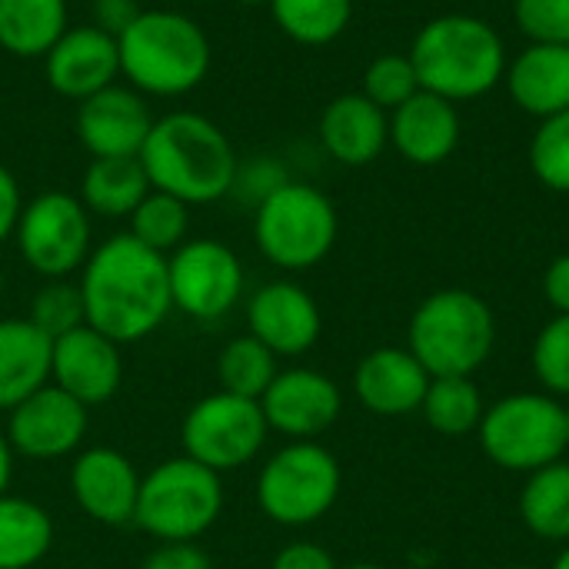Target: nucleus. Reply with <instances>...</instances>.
Returning a JSON list of instances; mask_svg holds the SVG:
<instances>
[{
  "label": "nucleus",
  "mask_w": 569,
  "mask_h": 569,
  "mask_svg": "<svg viewBox=\"0 0 569 569\" xmlns=\"http://www.w3.org/2000/svg\"><path fill=\"white\" fill-rule=\"evenodd\" d=\"M77 287L87 327L120 347L147 340L173 313L167 257L130 233H113L97 243L80 267Z\"/></svg>",
  "instance_id": "nucleus-1"
},
{
  "label": "nucleus",
  "mask_w": 569,
  "mask_h": 569,
  "mask_svg": "<svg viewBox=\"0 0 569 569\" xmlns=\"http://www.w3.org/2000/svg\"><path fill=\"white\" fill-rule=\"evenodd\" d=\"M140 163L150 190L170 193L187 207H207L230 197L240 157L220 123L197 110H170L153 120Z\"/></svg>",
  "instance_id": "nucleus-2"
},
{
  "label": "nucleus",
  "mask_w": 569,
  "mask_h": 569,
  "mask_svg": "<svg viewBox=\"0 0 569 569\" xmlns=\"http://www.w3.org/2000/svg\"><path fill=\"white\" fill-rule=\"evenodd\" d=\"M120 77L143 97L177 100L193 93L213 67L207 30L183 10H140L117 37Z\"/></svg>",
  "instance_id": "nucleus-3"
},
{
  "label": "nucleus",
  "mask_w": 569,
  "mask_h": 569,
  "mask_svg": "<svg viewBox=\"0 0 569 569\" xmlns=\"http://www.w3.org/2000/svg\"><path fill=\"white\" fill-rule=\"evenodd\" d=\"M420 90L447 97L450 103L490 93L507 73L503 37L483 17L443 13L420 27L410 47Z\"/></svg>",
  "instance_id": "nucleus-4"
},
{
  "label": "nucleus",
  "mask_w": 569,
  "mask_h": 569,
  "mask_svg": "<svg viewBox=\"0 0 569 569\" xmlns=\"http://www.w3.org/2000/svg\"><path fill=\"white\" fill-rule=\"evenodd\" d=\"M497 320L473 290H437L410 317L407 350L430 377H473L493 353Z\"/></svg>",
  "instance_id": "nucleus-5"
},
{
  "label": "nucleus",
  "mask_w": 569,
  "mask_h": 569,
  "mask_svg": "<svg viewBox=\"0 0 569 569\" xmlns=\"http://www.w3.org/2000/svg\"><path fill=\"white\" fill-rule=\"evenodd\" d=\"M223 513V480L190 457H173L140 477L133 523L157 543H193Z\"/></svg>",
  "instance_id": "nucleus-6"
},
{
  "label": "nucleus",
  "mask_w": 569,
  "mask_h": 569,
  "mask_svg": "<svg viewBox=\"0 0 569 569\" xmlns=\"http://www.w3.org/2000/svg\"><path fill=\"white\" fill-rule=\"evenodd\" d=\"M337 207L313 183L287 180L253 207V243L277 270L300 273L323 263L337 243Z\"/></svg>",
  "instance_id": "nucleus-7"
},
{
  "label": "nucleus",
  "mask_w": 569,
  "mask_h": 569,
  "mask_svg": "<svg viewBox=\"0 0 569 569\" xmlns=\"http://www.w3.org/2000/svg\"><path fill=\"white\" fill-rule=\"evenodd\" d=\"M480 447L490 463L510 473H537L569 450V410L550 393H510L487 407Z\"/></svg>",
  "instance_id": "nucleus-8"
},
{
  "label": "nucleus",
  "mask_w": 569,
  "mask_h": 569,
  "mask_svg": "<svg viewBox=\"0 0 569 569\" xmlns=\"http://www.w3.org/2000/svg\"><path fill=\"white\" fill-rule=\"evenodd\" d=\"M343 487L337 457L317 440H290L257 473V507L277 527H310L323 520Z\"/></svg>",
  "instance_id": "nucleus-9"
},
{
  "label": "nucleus",
  "mask_w": 569,
  "mask_h": 569,
  "mask_svg": "<svg viewBox=\"0 0 569 569\" xmlns=\"http://www.w3.org/2000/svg\"><path fill=\"white\" fill-rule=\"evenodd\" d=\"M13 243L20 260L43 280H70L93 250L90 210L77 193L43 190L20 210Z\"/></svg>",
  "instance_id": "nucleus-10"
},
{
  "label": "nucleus",
  "mask_w": 569,
  "mask_h": 569,
  "mask_svg": "<svg viewBox=\"0 0 569 569\" xmlns=\"http://www.w3.org/2000/svg\"><path fill=\"white\" fill-rule=\"evenodd\" d=\"M267 433L270 427L260 400H247L227 390L197 400L180 423L183 457L203 463L220 477L253 463L267 443Z\"/></svg>",
  "instance_id": "nucleus-11"
},
{
  "label": "nucleus",
  "mask_w": 569,
  "mask_h": 569,
  "mask_svg": "<svg viewBox=\"0 0 569 569\" xmlns=\"http://www.w3.org/2000/svg\"><path fill=\"white\" fill-rule=\"evenodd\" d=\"M170 300L190 320L217 323L243 297L247 277L233 247L213 237H193L167 257Z\"/></svg>",
  "instance_id": "nucleus-12"
},
{
  "label": "nucleus",
  "mask_w": 569,
  "mask_h": 569,
  "mask_svg": "<svg viewBox=\"0 0 569 569\" xmlns=\"http://www.w3.org/2000/svg\"><path fill=\"white\" fill-rule=\"evenodd\" d=\"M87 427H90V410L70 393H63L60 387L47 383L7 413L3 433L13 453L47 463L80 453Z\"/></svg>",
  "instance_id": "nucleus-13"
},
{
  "label": "nucleus",
  "mask_w": 569,
  "mask_h": 569,
  "mask_svg": "<svg viewBox=\"0 0 569 569\" xmlns=\"http://www.w3.org/2000/svg\"><path fill=\"white\" fill-rule=\"evenodd\" d=\"M260 410L273 433H283L290 440H313L337 423L343 410V393L327 373L293 367L273 377V383L260 397Z\"/></svg>",
  "instance_id": "nucleus-14"
},
{
  "label": "nucleus",
  "mask_w": 569,
  "mask_h": 569,
  "mask_svg": "<svg viewBox=\"0 0 569 569\" xmlns=\"http://www.w3.org/2000/svg\"><path fill=\"white\" fill-rule=\"evenodd\" d=\"M43 80L63 100H87L120 80L117 37L93 23L67 27L43 57Z\"/></svg>",
  "instance_id": "nucleus-15"
},
{
  "label": "nucleus",
  "mask_w": 569,
  "mask_h": 569,
  "mask_svg": "<svg viewBox=\"0 0 569 569\" xmlns=\"http://www.w3.org/2000/svg\"><path fill=\"white\" fill-rule=\"evenodd\" d=\"M247 330L273 357H300L323 333V317L310 290L293 280H270L247 300Z\"/></svg>",
  "instance_id": "nucleus-16"
},
{
  "label": "nucleus",
  "mask_w": 569,
  "mask_h": 569,
  "mask_svg": "<svg viewBox=\"0 0 569 569\" xmlns=\"http://www.w3.org/2000/svg\"><path fill=\"white\" fill-rule=\"evenodd\" d=\"M153 127L147 97L127 83H110L107 90L77 103L73 130L90 157H140L143 140Z\"/></svg>",
  "instance_id": "nucleus-17"
},
{
  "label": "nucleus",
  "mask_w": 569,
  "mask_h": 569,
  "mask_svg": "<svg viewBox=\"0 0 569 569\" xmlns=\"http://www.w3.org/2000/svg\"><path fill=\"white\" fill-rule=\"evenodd\" d=\"M50 383L80 400L87 410L117 397L123 383L120 343L107 340L93 327H77L53 340Z\"/></svg>",
  "instance_id": "nucleus-18"
},
{
  "label": "nucleus",
  "mask_w": 569,
  "mask_h": 569,
  "mask_svg": "<svg viewBox=\"0 0 569 569\" xmlns=\"http://www.w3.org/2000/svg\"><path fill=\"white\" fill-rule=\"evenodd\" d=\"M70 493L77 507L103 527L133 523L140 473L127 453L113 447H87L73 453L70 463Z\"/></svg>",
  "instance_id": "nucleus-19"
},
{
  "label": "nucleus",
  "mask_w": 569,
  "mask_h": 569,
  "mask_svg": "<svg viewBox=\"0 0 569 569\" xmlns=\"http://www.w3.org/2000/svg\"><path fill=\"white\" fill-rule=\"evenodd\" d=\"M430 373L407 347H377L353 370V393L373 417H407L423 407Z\"/></svg>",
  "instance_id": "nucleus-20"
},
{
  "label": "nucleus",
  "mask_w": 569,
  "mask_h": 569,
  "mask_svg": "<svg viewBox=\"0 0 569 569\" xmlns=\"http://www.w3.org/2000/svg\"><path fill=\"white\" fill-rule=\"evenodd\" d=\"M390 143L407 163L437 167L460 143L457 103L430 90H417L407 103L390 113Z\"/></svg>",
  "instance_id": "nucleus-21"
},
{
  "label": "nucleus",
  "mask_w": 569,
  "mask_h": 569,
  "mask_svg": "<svg viewBox=\"0 0 569 569\" xmlns=\"http://www.w3.org/2000/svg\"><path fill=\"white\" fill-rule=\"evenodd\" d=\"M320 143L337 163L367 167L390 143V113L360 90L340 93L320 113Z\"/></svg>",
  "instance_id": "nucleus-22"
},
{
  "label": "nucleus",
  "mask_w": 569,
  "mask_h": 569,
  "mask_svg": "<svg viewBox=\"0 0 569 569\" xmlns=\"http://www.w3.org/2000/svg\"><path fill=\"white\" fill-rule=\"evenodd\" d=\"M507 90L513 103L530 117H553L569 110V47L530 43L513 63H507Z\"/></svg>",
  "instance_id": "nucleus-23"
},
{
  "label": "nucleus",
  "mask_w": 569,
  "mask_h": 569,
  "mask_svg": "<svg viewBox=\"0 0 569 569\" xmlns=\"http://www.w3.org/2000/svg\"><path fill=\"white\" fill-rule=\"evenodd\" d=\"M53 340L27 317L0 320V410H13L50 383Z\"/></svg>",
  "instance_id": "nucleus-24"
},
{
  "label": "nucleus",
  "mask_w": 569,
  "mask_h": 569,
  "mask_svg": "<svg viewBox=\"0 0 569 569\" xmlns=\"http://www.w3.org/2000/svg\"><path fill=\"white\" fill-rule=\"evenodd\" d=\"M67 27V0H0V50L17 60H43Z\"/></svg>",
  "instance_id": "nucleus-25"
},
{
  "label": "nucleus",
  "mask_w": 569,
  "mask_h": 569,
  "mask_svg": "<svg viewBox=\"0 0 569 569\" xmlns=\"http://www.w3.org/2000/svg\"><path fill=\"white\" fill-rule=\"evenodd\" d=\"M150 193L147 170L140 157H93L80 180V203L107 220L130 217Z\"/></svg>",
  "instance_id": "nucleus-26"
},
{
  "label": "nucleus",
  "mask_w": 569,
  "mask_h": 569,
  "mask_svg": "<svg viewBox=\"0 0 569 569\" xmlns=\"http://www.w3.org/2000/svg\"><path fill=\"white\" fill-rule=\"evenodd\" d=\"M53 547L50 513L27 500L3 493L0 497V569L37 567Z\"/></svg>",
  "instance_id": "nucleus-27"
},
{
  "label": "nucleus",
  "mask_w": 569,
  "mask_h": 569,
  "mask_svg": "<svg viewBox=\"0 0 569 569\" xmlns=\"http://www.w3.org/2000/svg\"><path fill=\"white\" fill-rule=\"evenodd\" d=\"M520 517L527 530L550 543H569V463L557 460L527 477L520 490Z\"/></svg>",
  "instance_id": "nucleus-28"
},
{
  "label": "nucleus",
  "mask_w": 569,
  "mask_h": 569,
  "mask_svg": "<svg viewBox=\"0 0 569 569\" xmlns=\"http://www.w3.org/2000/svg\"><path fill=\"white\" fill-rule=\"evenodd\" d=\"M273 23L303 47H327L353 20V0H270Z\"/></svg>",
  "instance_id": "nucleus-29"
},
{
  "label": "nucleus",
  "mask_w": 569,
  "mask_h": 569,
  "mask_svg": "<svg viewBox=\"0 0 569 569\" xmlns=\"http://www.w3.org/2000/svg\"><path fill=\"white\" fill-rule=\"evenodd\" d=\"M420 410L440 437H467L480 430L487 403L470 377H433Z\"/></svg>",
  "instance_id": "nucleus-30"
},
{
  "label": "nucleus",
  "mask_w": 569,
  "mask_h": 569,
  "mask_svg": "<svg viewBox=\"0 0 569 569\" xmlns=\"http://www.w3.org/2000/svg\"><path fill=\"white\" fill-rule=\"evenodd\" d=\"M277 357L250 333L243 337H233L220 357H217V380H220V390L227 393H237V397H247V400H260L267 393V387L273 383L277 377Z\"/></svg>",
  "instance_id": "nucleus-31"
},
{
  "label": "nucleus",
  "mask_w": 569,
  "mask_h": 569,
  "mask_svg": "<svg viewBox=\"0 0 569 569\" xmlns=\"http://www.w3.org/2000/svg\"><path fill=\"white\" fill-rule=\"evenodd\" d=\"M127 220H130L127 233L163 257H170L180 243L190 240L187 237L190 233V207L160 190H150Z\"/></svg>",
  "instance_id": "nucleus-32"
},
{
  "label": "nucleus",
  "mask_w": 569,
  "mask_h": 569,
  "mask_svg": "<svg viewBox=\"0 0 569 569\" xmlns=\"http://www.w3.org/2000/svg\"><path fill=\"white\" fill-rule=\"evenodd\" d=\"M533 177L557 193H569V110L540 120L530 140Z\"/></svg>",
  "instance_id": "nucleus-33"
},
{
  "label": "nucleus",
  "mask_w": 569,
  "mask_h": 569,
  "mask_svg": "<svg viewBox=\"0 0 569 569\" xmlns=\"http://www.w3.org/2000/svg\"><path fill=\"white\" fill-rule=\"evenodd\" d=\"M27 320L43 330L50 340L77 330L87 323L83 317V297H80V287L73 280H43V287L33 293L30 300V313Z\"/></svg>",
  "instance_id": "nucleus-34"
},
{
  "label": "nucleus",
  "mask_w": 569,
  "mask_h": 569,
  "mask_svg": "<svg viewBox=\"0 0 569 569\" xmlns=\"http://www.w3.org/2000/svg\"><path fill=\"white\" fill-rule=\"evenodd\" d=\"M417 90H420V80H417V70L407 53H380L363 70L360 93L387 113H393L400 103H407Z\"/></svg>",
  "instance_id": "nucleus-35"
},
{
  "label": "nucleus",
  "mask_w": 569,
  "mask_h": 569,
  "mask_svg": "<svg viewBox=\"0 0 569 569\" xmlns=\"http://www.w3.org/2000/svg\"><path fill=\"white\" fill-rule=\"evenodd\" d=\"M533 373L543 383V393L569 397V317H553L533 340Z\"/></svg>",
  "instance_id": "nucleus-36"
},
{
  "label": "nucleus",
  "mask_w": 569,
  "mask_h": 569,
  "mask_svg": "<svg viewBox=\"0 0 569 569\" xmlns=\"http://www.w3.org/2000/svg\"><path fill=\"white\" fill-rule=\"evenodd\" d=\"M513 20L530 43L569 47V0H513Z\"/></svg>",
  "instance_id": "nucleus-37"
},
{
  "label": "nucleus",
  "mask_w": 569,
  "mask_h": 569,
  "mask_svg": "<svg viewBox=\"0 0 569 569\" xmlns=\"http://www.w3.org/2000/svg\"><path fill=\"white\" fill-rule=\"evenodd\" d=\"M287 180H290V173H287V167L280 160H273V157H253V160H247V163L237 167V177H233V190L230 193H237L250 207H260Z\"/></svg>",
  "instance_id": "nucleus-38"
},
{
  "label": "nucleus",
  "mask_w": 569,
  "mask_h": 569,
  "mask_svg": "<svg viewBox=\"0 0 569 569\" xmlns=\"http://www.w3.org/2000/svg\"><path fill=\"white\" fill-rule=\"evenodd\" d=\"M140 569H213V560L197 543H160L147 553Z\"/></svg>",
  "instance_id": "nucleus-39"
},
{
  "label": "nucleus",
  "mask_w": 569,
  "mask_h": 569,
  "mask_svg": "<svg viewBox=\"0 0 569 569\" xmlns=\"http://www.w3.org/2000/svg\"><path fill=\"white\" fill-rule=\"evenodd\" d=\"M270 569H340L333 553L323 550L320 543H310V540H300V543H287L277 557Z\"/></svg>",
  "instance_id": "nucleus-40"
},
{
  "label": "nucleus",
  "mask_w": 569,
  "mask_h": 569,
  "mask_svg": "<svg viewBox=\"0 0 569 569\" xmlns=\"http://www.w3.org/2000/svg\"><path fill=\"white\" fill-rule=\"evenodd\" d=\"M143 7L137 0H93L90 3V23L107 30L110 37H120Z\"/></svg>",
  "instance_id": "nucleus-41"
},
{
  "label": "nucleus",
  "mask_w": 569,
  "mask_h": 569,
  "mask_svg": "<svg viewBox=\"0 0 569 569\" xmlns=\"http://www.w3.org/2000/svg\"><path fill=\"white\" fill-rule=\"evenodd\" d=\"M23 193H20V183L17 177L10 173V167L0 163V247L7 240H13V230H17V220H20V210H23Z\"/></svg>",
  "instance_id": "nucleus-42"
},
{
  "label": "nucleus",
  "mask_w": 569,
  "mask_h": 569,
  "mask_svg": "<svg viewBox=\"0 0 569 569\" xmlns=\"http://www.w3.org/2000/svg\"><path fill=\"white\" fill-rule=\"evenodd\" d=\"M543 293H547V303L560 317H569V253H560L547 267V273H543Z\"/></svg>",
  "instance_id": "nucleus-43"
},
{
  "label": "nucleus",
  "mask_w": 569,
  "mask_h": 569,
  "mask_svg": "<svg viewBox=\"0 0 569 569\" xmlns=\"http://www.w3.org/2000/svg\"><path fill=\"white\" fill-rule=\"evenodd\" d=\"M13 447H10V440H7V433L0 430V497L10 490V480H13Z\"/></svg>",
  "instance_id": "nucleus-44"
},
{
  "label": "nucleus",
  "mask_w": 569,
  "mask_h": 569,
  "mask_svg": "<svg viewBox=\"0 0 569 569\" xmlns=\"http://www.w3.org/2000/svg\"><path fill=\"white\" fill-rule=\"evenodd\" d=\"M550 569H569V543L563 547V550H560V557L553 560V567Z\"/></svg>",
  "instance_id": "nucleus-45"
},
{
  "label": "nucleus",
  "mask_w": 569,
  "mask_h": 569,
  "mask_svg": "<svg viewBox=\"0 0 569 569\" xmlns=\"http://www.w3.org/2000/svg\"><path fill=\"white\" fill-rule=\"evenodd\" d=\"M340 569H387V567H380V563H353V567H340Z\"/></svg>",
  "instance_id": "nucleus-46"
},
{
  "label": "nucleus",
  "mask_w": 569,
  "mask_h": 569,
  "mask_svg": "<svg viewBox=\"0 0 569 569\" xmlns=\"http://www.w3.org/2000/svg\"><path fill=\"white\" fill-rule=\"evenodd\" d=\"M237 3H243V7H263V3H270V0H237Z\"/></svg>",
  "instance_id": "nucleus-47"
},
{
  "label": "nucleus",
  "mask_w": 569,
  "mask_h": 569,
  "mask_svg": "<svg viewBox=\"0 0 569 569\" xmlns=\"http://www.w3.org/2000/svg\"><path fill=\"white\" fill-rule=\"evenodd\" d=\"M3 290H7V277H3V267H0V297H3Z\"/></svg>",
  "instance_id": "nucleus-48"
},
{
  "label": "nucleus",
  "mask_w": 569,
  "mask_h": 569,
  "mask_svg": "<svg viewBox=\"0 0 569 569\" xmlns=\"http://www.w3.org/2000/svg\"><path fill=\"white\" fill-rule=\"evenodd\" d=\"M503 569H537V567H503Z\"/></svg>",
  "instance_id": "nucleus-49"
}]
</instances>
